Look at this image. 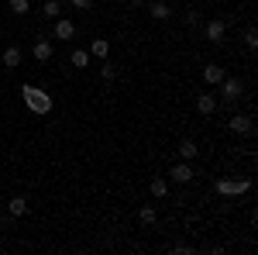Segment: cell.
<instances>
[{
    "mask_svg": "<svg viewBox=\"0 0 258 255\" xmlns=\"http://www.w3.org/2000/svg\"><path fill=\"white\" fill-rule=\"evenodd\" d=\"M21 59H24V56H21L18 45H7V48H4V56H0V69H18Z\"/></svg>",
    "mask_w": 258,
    "mask_h": 255,
    "instance_id": "cell-7",
    "label": "cell"
},
{
    "mask_svg": "<svg viewBox=\"0 0 258 255\" xmlns=\"http://www.w3.org/2000/svg\"><path fill=\"white\" fill-rule=\"evenodd\" d=\"M203 35L214 41V45H220V41H224V35H227V24H224L220 18H210V21H207V28H203Z\"/></svg>",
    "mask_w": 258,
    "mask_h": 255,
    "instance_id": "cell-5",
    "label": "cell"
},
{
    "mask_svg": "<svg viewBox=\"0 0 258 255\" xmlns=\"http://www.w3.org/2000/svg\"><path fill=\"white\" fill-rule=\"evenodd\" d=\"M148 193L155 196V200H165V196H169V183H165L162 176H155L152 183H148Z\"/></svg>",
    "mask_w": 258,
    "mask_h": 255,
    "instance_id": "cell-16",
    "label": "cell"
},
{
    "mask_svg": "<svg viewBox=\"0 0 258 255\" xmlns=\"http://www.w3.org/2000/svg\"><path fill=\"white\" fill-rule=\"evenodd\" d=\"M31 56H35L38 62H48L52 56H55V45H52L48 38H38V41H35V48H31Z\"/></svg>",
    "mask_w": 258,
    "mask_h": 255,
    "instance_id": "cell-9",
    "label": "cell"
},
{
    "mask_svg": "<svg viewBox=\"0 0 258 255\" xmlns=\"http://www.w3.org/2000/svg\"><path fill=\"white\" fill-rule=\"evenodd\" d=\"M244 45H248L251 52L258 48V31H255V28H248V31H244Z\"/></svg>",
    "mask_w": 258,
    "mask_h": 255,
    "instance_id": "cell-22",
    "label": "cell"
},
{
    "mask_svg": "<svg viewBox=\"0 0 258 255\" xmlns=\"http://www.w3.org/2000/svg\"><path fill=\"white\" fill-rule=\"evenodd\" d=\"M0 35H4V24H0Z\"/></svg>",
    "mask_w": 258,
    "mask_h": 255,
    "instance_id": "cell-25",
    "label": "cell"
},
{
    "mask_svg": "<svg viewBox=\"0 0 258 255\" xmlns=\"http://www.w3.org/2000/svg\"><path fill=\"white\" fill-rule=\"evenodd\" d=\"M4 207H7V214H11V217H24V214H28V200H24V196H11V200H4Z\"/></svg>",
    "mask_w": 258,
    "mask_h": 255,
    "instance_id": "cell-12",
    "label": "cell"
},
{
    "mask_svg": "<svg viewBox=\"0 0 258 255\" xmlns=\"http://www.w3.org/2000/svg\"><path fill=\"white\" fill-rule=\"evenodd\" d=\"M21 97H24V104H28V111H35V114H52V107H55V100L48 97L41 86H35V83H24L21 86Z\"/></svg>",
    "mask_w": 258,
    "mask_h": 255,
    "instance_id": "cell-1",
    "label": "cell"
},
{
    "mask_svg": "<svg viewBox=\"0 0 258 255\" xmlns=\"http://www.w3.org/2000/svg\"><path fill=\"white\" fill-rule=\"evenodd\" d=\"M73 66H76V69H86V66H90V52H83V48H73Z\"/></svg>",
    "mask_w": 258,
    "mask_h": 255,
    "instance_id": "cell-19",
    "label": "cell"
},
{
    "mask_svg": "<svg viewBox=\"0 0 258 255\" xmlns=\"http://www.w3.org/2000/svg\"><path fill=\"white\" fill-rule=\"evenodd\" d=\"M227 128H231L234 135H241V138H248L251 131H255V124H251V118H248V114H234V118L227 121Z\"/></svg>",
    "mask_w": 258,
    "mask_h": 255,
    "instance_id": "cell-4",
    "label": "cell"
},
{
    "mask_svg": "<svg viewBox=\"0 0 258 255\" xmlns=\"http://www.w3.org/2000/svg\"><path fill=\"white\" fill-rule=\"evenodd\" d=\"M217 86H220V97L227 100V104H234V100L244 97V83H241V79H234V76H224Z\"/></svg>",
    "mask_w": 258,
    "mask_h": 255,
    "instance_id": "cell-3",
    "label": "cell"
},
{
    "mask_svg": "<svg viewBox=\"0 0 258 255\" xmlns=\"http://www.w3.org/2000/svg\"><path fill=\"white\" fill-rule=\"evenodd\" d=\"M224 76H227V69H224V66H214V62H210V66H203V83H207V86H217Z\"/></svg>",
    "mask_w": 258,
    "mask_h": 255,
    "instance_id": "cell-10",
    "label": "cell"
},
{
    "mask_svg": "<svg viewBox=\"0 0 258 255\" xmlns=\"http://www.w3.org/2000/svg\"><path fill=\"white\" fill-rule=\"evenodd\" d=\"M169 176L176 179L179 186H186V183H193L197 173H193V166H189V162H179V166H172V173H169Z\"/></svg>",
    "mask_w": 258,
    "mask_h": 255,
    "instance_id": "cell-8",
    "label": "cell"
},
{
    "mask_svg": "<svg viewBox=\"0 0 258 255\" xmlns=\"http://www.w3.org/2000/svg\"><path fill=\"white\" fill-rule=\"evenodd\" d=\"M197 111L203 114V118H210V114L217 111V97H214V93H200V100H197Z\"/></svg>",
    "mask_w": 258,
    "mask_h": 255,
    "instance_id": "cell-14",
    "label": "cell"
},
{
    "mask_svg": "<svg viewBox=\"0 0 258 255\" xmlns=\"http://www.w3.org/2000/svg\"><path fill=\"white\" fill-rule=\"evenodd\" d=\"M7 4H11L14 14H28V11H31V0H7Z\"/></svg>",
    "mask_w": 258,
    "mask_h": 255,
    "instance_id": "cell-21",
    "label": "cell"
},
{
    "mask_svg": "<svg viewBox=\"0 0 258 255\" xmlns=\"http://www.w3.org/2000/svg\"><path fill=\"white\" fill-rule=\"evenodd\" d=\"M200 24V14L197 11H186V28H197Z\"/></svg>",
    "mask_w": 258,
    "mask_h": 255,
    "instance_id": "cell-24",
    "label": "cell"
},
{
    "mask_svg": "<svg viewBox=\"0 0 258 255\" xmlns=\"http://www.w3.org/2000/svg\"><path fill=\"white\" fill-rule=\"evenodd\" d=\"M90 56H97V59L103 62L107 56H110V41H107V38H93V41H90Z\"/></svg>",
    "mask_w": 258,
    "mask_h": 255,
    "instance_id": "cell-15",
    "label": "cell"
},
{
    "mask_svg": "<svg viewBox=\"0 0 258 255\" xmlns=\"http://www.w3.org/2000/svg\"><path fill=\"white\" fill-rule=\"evenodd\" d=\"M138 221L145 224V228H152V224L159 221V211H155V207L148 203V207H141V211H138Z\"/></svg>",
    "mask_w": 258,
    "mask_h": 255,
    "instance_id": "cell-17",
    "label": "cell"
},
{
    "mask_svg": "<svg viewBox=\"0 0 258 255\" xmlns=\"http://www.w3.org/2000/svg\"><path fill=\"white\" fill-rule=\"evenodd\" d=\"M179 156H182V162H193V159L200 156V145L193 138H182V141H179Z\"/></svg>",
    "mask_w": 258,
    "mask_h": 255,
    "instance_id": "cell-13",
    "label": "cell"
},
{
    "mask_svg": "<svg viewBox=\"0 0 258 255\" xmlns=\"http://www.w3.org/2000/svg\"><path fill=\"white\" fill-rule=\"evenodd\" d=\"M148 14H152L155 21H169L172 18V7H169L165 0H152V4H148Z\"/></svg>",
    "mask_w": 258,
    "mask_h": 255,
    "instance_id": "cell-11",
    "label": "cell"
},
{
    "mask_svg": "<svg viewBox=\"0 0 258 255\" xmlns=\"http://www.w3.org/2000/svg\"><path fill=\"white\" fill-rule=\"evenodd\" d=\"M41 11H45V18H48V21L62 18V4H59V0H45V7H41Z\"/></svg>",
    "mask_w": 258,
    "mask_h": 255,
    "instance_id": "cell-18",
    "label": "cell"
},
{
    "mask_svg": "<svg viewBox=\"0 0 258 255\" xmlns=\"http://www.w3.org/2000/svg\"><path fill=\"white\" fill-rule=\"evenodd\" d=\"M100 76L107 79V83H114V79H117V69H114V66H110V62L103 59V62H100Z\"/></svg>",
    "mask_w": 258,
    "mask_h": 255,
    "instance_id": "cell-20",
    "label": "cell"
},
{
    "mask_svg": "<svg viewBox=\"0 0 258 255\" xmlns=\"http://www.w3.org/2000/svg\"><path fill=\"white\" fill-rule=\"evenodd\" d=\"M214 190H217L220 196H241V193L251 190V179H217Z\"/></svg>",
    "mask_w": 258,
    "mask_h": 255,
    "instance_id": "cell-2",
    "label": "cell"
},
{
    "mask_svg": "<svg viewBox=\"0 0 258 255\" xmlns=\"http://www.w3.org/2000/svg\"><path fill=\"white\" fill-rule=\"evenodd\" d=\"M0 207H4V196H0Z\"/></svg>",
    "mask_w": 258,
    "mask_h": 255,
    "instance_id": "cell-26",
    "label": "cell"
},
{
    "mask_svg": "<svg viewBox=\"0 0 258 255\" xmlns=\"http://www.w3.org/2000/svg\"><path fill=\"white\" fill-rule=\"evenodd\" d=\"M73 4V11H90L93 7V0H69Z\"/></svg>",
    "mask_w": 258,
    "mask_h": 255,
    "instance_id": "cell-23",
    "label": "cell"
},
{
    "mask_svg": "<svg viewBox=\"0 0 258 255\" xmlns=\"http://www.w3.org/2000/svg\"><path fill=\"white\" fill-rule=\"evenodd\" d=\"M52 35H55V38H62V41H73V38H76V24H73L69 18H55Z\"/></svg>",
    "mask_w": 258,
    "mask_h": 255,
    "instance_id": "cell-6",
    "label": "cell"
}]
</instances>
